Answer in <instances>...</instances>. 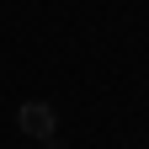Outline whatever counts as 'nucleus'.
Masks as SVG:
<instances>
[{
	"label": "nucleus",
	"instance_id": "nucleus-1",
	"mask_svg": "<svg viewBox=\"0 0 149 149\" xmlns=\"http://www.w3.org/2000/svg\"><path fill=\"white\" fill-rule=\"evenodd\" d=\"M16 123H22V133H27V139H37V144L59 139V112H53L48 101H22Z\"/></svg>",
	"mask_w": 149,
	"mask_h": 149
},
{
	"label": "nucleus",
	"instance_id": "nucleus-2",
	"mask_svg": "<svg viewBox=\"0 0 149 149\" xmlns=\"http://www.w3.org/2000/svg\"><path fill=\"white\" fill-rule=\"evenodd\" d=\"M43 149H64V144H59V139H48V144H43Z\"/></svg>",
	"mask_w": 149,
	"mask_h": 149
}]
</instances>
